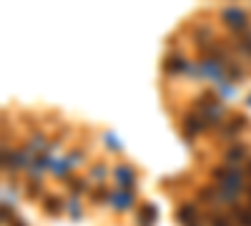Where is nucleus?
<instances>
[{"instance_id": "obj_3", "label": "nucleus", "mask_w": 251, "mask_h": 226, "mask_svg": "<svg viewBox=\"0 0 251 226\" xmlns=\"http://www.w3.org/2000/svg\"><path fill=\"white\" fill-rule=\"evenodd\" d=\"M113 201H116V209H128V203L133 201V196L131 194H116Z\"/></svg>"}, {"instance_id": "obj_2", "label": "nucleus", "mask_w": 251, "mask_h": 226, "mask_svg": "<svg viewBox=\"0 0 251 226\" xmlns=\"http://www.w3.org/2000/svg\"><path fill=\"white\" fill-rule=\"evenodd\" d=\"M116 176H118V183H121V186H128V183H133V171L126 169V166L116 169Z\"/></svg>"}, {"instance_id": "obj_1", "label": "nucleus", "mask_w": 251, "mask_h": 226, "mask_svg": "<svg viewBox=\"0 0 251 226\" xmlns=\"http://www.w3.org/2000/svg\"><path fill=\"white\" fill-rule=\"evenodd\" d=\"M224 20H228V25H234V28H244L246 15H244L239 8H226V10H224Z\"/></svg>"}, {"instance_id": "obj_4", "label": "nucleus", "mask_w": 251, "mask_h": 226, "mask_svg": "<svg viewBox=\"0 0 251 226\" xmlns=\"http://www.w3.org/2000/svg\"><path fill=\"white\" fill-rule=\"evenodd\" d=\"M48 211H58V201L53 199V201H48V206H46Z\"/></svg>"}]
</instances>
